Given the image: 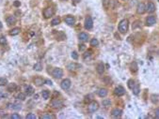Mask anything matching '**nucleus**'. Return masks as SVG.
Returning <instances> with one entry per match:
<instances>
[{"label": "nucleus", "instance_id": "obj_1", "mask_svg": "<svg viewBox=\"0 0 159 119\" xmlns=\"http://www.w3.org/2000/svg\"><path fill=\"white\" fill-rule=\"evenodd\" d=\"M128 27H129V22L126 19L122 20L120 22V23H119V31L122 34H125L128 31Z\"/></svg>", "mask_w": 159, "mask_h": 119}, {"label": "nucleus", "instance_id": "obj_2", "mask_svg": "<svg viewBox=\"0 0 159 119\" xmlns=\"http://www.w3.org/2000/svg\"><path fill=\"white\" fill-rule=\"evenodd\" d=\"M51 106L55 109H61L63 107V102L60 99L54 98V99L51 100Z\"/></svg>", "mask_w": 159, "mask_h": 119}, {"label": "nucleus", "instance_id": "obj_3", "mask_svg": "<svg viewBox=\"0 0 159 119\" xmlns=\"http://www.w3.org/2000/svg\"><path fill=\"white\" fill-rule=\"evenodd\" d=\"M54 13H55V9H53L51 7H48V8H46V9L43 10V16L46 19H48L51 16H53Z\"/></svg>", "mask_w": 159, "mask_h": 119}, {"label": "nucleus", "instance_id": "obj_4", "mask_svg": "<svg viewBox=\"0 0 159 119\" xmlns=\"http://www.w3.org/2000/svg\"><path fill=\"white\" fill-rule=\"evenodd\" d=\"M52 74H53V76H54L55 78L59 79V78H61V77L63 76V70H62L61 68H54Z\"/></svg>", "mask_w": 159, "mask_h": 119}, {"label": "nucleus", "instance_id": "obj_5", "mask_svg": "<svg viewBox=\"0 0 159 119\" xmlns=\"http://www.w3.org/2000/svg\"><path fill=\"white\" fill-rule=\"evenodd\" d=\"M99 109V104L97 101H91L89 105V111L91 113H94Z\"/></svg>", "mask_w": 159, "mask_h": 119}, {"label": "nucleus", "instance_id": "obj_6", "mask_svg": "<svg viewBox=\"0 0 159 119\" xmlns=\"http://www.w3.org/2000/svg\"><path fill=\"white\" fill-rule=\"evenodd\" d=\"M114 94L118 97H122L125 94V89L122 86H118L115 88V91H114Z\"/></svg>", "mask_w": 159, "mask_h": 119}, {"label": "nucleus", "instance_id": "obj_7", "mask_svg": "<svg viewBox=\"0 0 159 119\" xmlns=\"http://www.w3.org/2000/svg\"><path fill=\"white\" fill-rule=\"evenodd\" d=\"M60 86H61L62 89L67 90V89H69V88L71 87V81H70L69 79H65V80H63V81L61 82V84H60Z\"/></svg>", "mask_w": 159, "mask_h": 119}, {"label": "nucleus", "instance_id": "obj_8", "mask_svg": "<svg viewBox=\"0 0 159 119\" xmlns=\"http://www.w3.org/2000/svg\"><path fill=\"white\" fill-rule=\"evenodd\" d=\"M93 27V21L91 17H87L85 21V28L86 29H91Z\"/></svg>", "mask_w": 159, "mask_h": 119}, {"label": "nucleus", "instance_id": "obj_9", "mask_svg": "<svg viewBox=\"0 0 159 119\" xmlns=\"http://www.w3.org/2000/svg\"><path fill=\"white\" fill-rule=\"evenodd\" d=\"M156 22V17L155 16H149L147 19H146V24H147L148 26H152V25H153L154 23Z\"/></svg>", "mask_w": 159, "mask_h": 119}, {"label": "nucleus", "instance_id": "obj_10", "mask_svg": "<svg viewBox=\"0 0 159 119\" xmlns=\"http://www.w3.org/2000/svg\"><path fill=\"white\" fill-rule=\"evenodd\" d=\"M54 35H55V37H56V39L58 40H65L66 39V36H65V34L62 32V31H55L54 32Z\"/></svg>", "mask_w": 159, "mask_h": 119}, {"label": "nucleus", "instance_id": "obj_11", "mask_svg": "<svg viewBox=\"0 0 159 119\" xmlns=\"http://www.w3.org/2000/svg\"><path fill=\"white\" fill-rule=\"evenodd\" d=\"M122 111L121 109H114L113 111L111 112V115L112 117H115V118H118V117H121L122 116Z\"/></svg>", "mask_w": 159, "mask_h": 119}, {"label": "nucleus", "instance_id": "obj_12", "mask_svg": "<svg viewBox=\"0 0 159 119\" xmlns=\"http://www.w3.org/2000/svg\"><path fill=\"white\" fill-rule=\"evenodd\" d=\"M146 11L149 13H153V11H155V5L153 2H149L146 6Z\"/></svg>", "mask_w": 159, "mask_h": 119}, {"label": "nucleus", "instance_id": "obj_13", "mask_svg": "<svg viewBox=\"0 0 159 119\" xmlns=\"http://www.w3.org/2000/svg\"><path fill=\"white\" fill-rule=\"evenodd\" d=\"M145 11H146V7H145V5H144L143 3L138 4L137 9H136V12H137L138 14H143Z\"/></svg>", "mask_w": 159, "mask_h": 119}, {"label": "nucleus", "instance_id": "obj_14", "mask_svg": "<svg viewBox=\"0 0 159 119\" xmlns=\"http://www.w3.org/2000/svg\"><path fill=\"white\" fill-rule=\"evenodd\" d=\"M65 23H66L67 24H69V25H73L74 23H75V19H74L73 16L69 15L67 17H65Z\"/></svg>", "mask_w": 159, "mask_h": 119}, {"label": "nucleus", "instance_id": "obj_15", "mask_svg": "<svg viewBox=\"0 0 159 119\" xmlns=\"http://www.w3.org/2000/svg\"><path fill=\"white\" fill-rule=\"evenodd\" d=\"M34 83L37 86H41V85H43L45 83V81L43 78H41V77H36L34 79Z\"/></svg>", "mask_w": 159, "mask_h": 119}, {"label": "nucleus", "instance_id": "obj_16", "mask_svg": "<svg viewBox=\"0 0 159 119\" xmlns=\"http://www.w3.org/2000/svg\"><path fill=\"white\" fill-rule=\"evenodd\" d=\"M81 68V66L78 65V64H75V63H71V64H69L68 65V68L69 70H76V69H78Z\"/></svg>", "mask_w": 159, "mask_h": 119}, {"label": "nucleus", "instance_id": "obj_17", "mask_svg": "<svg viewBox=\"0 0 159 119\" xmlns=\"http://www.w3.org/2000/svg\"><path fill=\"white\" fill-rule=\"evenodd\" d=\"M21 106L22 105L20 103H18V102H14V103H12V104H9V108L13 109V110H20Z\"/></svg>", "mask_w": 159, "mask_h": 119}, {"label": "nucleus", "instance_id": "obj_18", "mask_svg": "<svg viewBox=\"0 0 159 119\" xmlns=\"http://www.w3.org/2000/svg\"><path fill=\"white\" fill-rule=\"evenodd\" d=\"M78 37H79V40L81 41H87L88 39H89V35L87 33H84V32L80 33Z\"/></svg>", "mask_w": 159, "mask_h": 119}, {"label": "nucleus", "instance_id": "obj_19", "mask_svg": "<svg viewBox=\"0 0 159 119\" xmlns=\"http://www.w3.org/2000/svg\"><path fill=\"white\" fill-rule=\"evenodd\" d=\"M6 22L8 24H14L15 23H16V19L13 17V16H8L7 18H6Z\"/></svg>", "mask_w": 159, "mask_h": 119}, {"label": "nucleus", "instance_id": "obj_20", "mask_svg": "<svg viewBox=\"0 0 159 119\" xmlns=\"http://www.w3.org/2000/svg\"><path fill=\"white\" fill-rule=\"evenodd\" d=\"M104 66L103 63H99L98 65H97V72L100 74V75H102L103 73H104Z\"/></svg>", "mask_w": 159, "mask_h": 119}, {"label": "nucleus", "instance_id": "obj_21", "mask_svg": "<svg viewBox=\"0 0 159 119\" xmlns=\"http://www.w3.org/2000/svg\"><path fill=\"white\" fill-rule=\"evenodd\" d=\"M33 93H34V89H33V87L30 86V85L25 86V95H27V96H31Z\"/></svg>", "mask_w": 159, "mask_h": 119}, {"label": "nucleus", "instance_id": "obj_22", "mask_svg": "<svg viewBox=\"0 0 159 119\" xmlns=\"http://www.w3.org/2000/svg\"><path fill=\"white\" fill-rule=\"evenodd\" d=\"M98 95H99V97H104L107 96V90L105 89V88H101L99 91H98Z\"/></svg>", "mask_w": 159, "mask_h": 119}, {"label": "nucleus", "instance_id": "obj_23", "mask_svg": "<svg viewBox=\"0 0 159 119\" xmlns=\"http://www.w3.org/2000/svg\"><path fill=\"white\" fill-rule=\"evenodd\" d=\"M137 69H138V67H137V64H136V62H133V63H131V65H130V70L133 72V73H135L137 71Z\"/></svg>", "mask_w": 159, "mask_h": 119}, {"label": "nucleus", "instance_id": "obj_24", "mask_svg": "<svg viewBox=\"0 0 159 119\" xmlns=\"http://www.w3.org/2000/svg\"><path fill=\"white\" fill-rule=\"evenodd\" d=\"M17 88H18V86H17L16 84H10V85H8V91H10V92H14V91H16Z\"/></svg>", "mask_w": 159, "mask_h": 119}, {"label": "nucleus", "instance_id": "obj_25", "mask_svg": "<svg viewBox=\"0 0 159 119\" xmlns=\"http://www.w3.org/2000/svg\"><path fill=\"white\" fill-rule=\"evenodd\" d=\"M41 118L43 119H55L56 118V115L52 114V113H44Z\"/></svg>", "mask_w": 159, "mask_h": 119}, {"label": "nucleus", "instance_id": "obj_26", "mask_svg": "<svg viewBox=\"0 0 159 119\" xmlns=\"http://www.w3.org/2000/svg\"><path fill=\"white\" fill-rule=\"evenodd\" d=\"M20 31H21V29H20L19 27H15V28H13L12 30H11L10 34H11L12 36H16V35H18V34L20 33Z\"/></svg>", "mask_w": 159, "mask_h": 119}, {"label": "nucleus", "instance_id": "obj_27", "mask_svg": "<svg viewBox=\"0 0 159 119\" xmlns=\"http://www.w3.org/2000/svg\"><path fill=\"white\" fill-rule=\"evenodd\" d=\"M42 96H43V98L48 99L49 97H50V92H49L48 90H43V91L42 92Z\"/></svg>", "mask_w": 159, "mask_h": 119}, {"label": "nucleus", "instance_id": "obj_28", "mask_svg": "<svg viewBox=\"0 0 159 119\" xmlns=\"http://www.w3.org/2000/svg\"><path fill=\"white\" fill-rule=\"evenodd\" d=\"M132 90H133V93H134L135 95H138V94H139V85H138V84H136V85H134Z\"/></svg>", "mask_w": 159, "mask_h": 119}, {"label": "nucleus", "instance_id": "obj_29", "mask_svg": "<svg viewBox=\"0 0 159 119\" xmlns=\"http://www.w3.org/2000/svg\"><path fill=\"white\" fill-rule=\"evenodd\" d=\"M91 54H92V52H91V50H89L88 52H86V54H84V55H83V58H84V60L90 59V57L91 56Z\"/></svg>", "mask_w": 159, "mask_h": 119}, {"label": "nucleus", "instance_id": "obj_30", "mask_svg": "<svg viewBox=\"0 0 159 119\" xmlns=\"http://www.w3.org/2000/svg\"><path fill=\"white\" fill-rule=\"evenodd\" d=\"M33 68H34L35 70H37V71H41V70L43 69V65H42L41 63H36Z\"/></svg>", "mask_w": 159, "mask_h": 119}, {"label": "nucleus", "instance_id": "obj_31", "mask_svg": "<svg viewBox=\"0 0 159 119\" xmlns=\"http://www.w3.org/2000/svg\"><path fill=\"white\" fill-rule=\"evenodd\" d=\"M109 5H110V0H103V6L105 10L109 8Z\"/></svg>", "mask_w": 159, "mask_h": 119}, {"label": "nucleus", "instance_id": "obj_32", "mask_svg": "<svg viewBox=\"0 0 159 119\" xmlns=\"http://www.w3.org/2000/svg\"><path fill=\"white\" fill-rule=\"evenodd\" d=\"M59 23H60V19H59V18H55V19H53L52 22H51V24H52V25H57V24H59Z\"/></svg>", "mask_w": 159, "mask_h": 119}, {"label": "nucleus", "instance_id": "obj_33", "mask_svg": "<svg viewBox=\"0 0 159 119\" xmlns=\"http://www.w3.org/2000/svg\"><path fill=\"white\" fill-rule=\"evenodd\" d=\"M110 104H111V101H110L109 99H104V100H103V105H104V107H109Z\"/></svg>", "mask_w": 159, "mask_h": 119}, {"label": "nucleus", "instance_id": "obj_34", "mask_svg": "<svg viewBox=\"0 0 159 119\" xmlns=\"http://www.w3.org/2000/svg\"><path fill=\"white\" fill-rule=\"evenodd\" d=\"M16 98L19 99V100H24V99H25V95L23 94V93H19V94L16 96Z\"/></svg>", "mask_w": 159, "mask_h": 119}, {"label": "nucleus", "instance_id": "obj_35", "mask_svg": "<svg viewBox=\"0 0 159 119\" xmlns=\"http://www.w3.org/2000/svg\"><path fill=\"white\" fill-rule=\"evenodd\" d=\"M135 85H136V83H135L134 80H129V81H128V87H129L131 90L133 89V87H134Z\"/></svg>", "mask_w": 159, "mask_h": 119}, {"label": "nucleus", "instance_id": "obj_36", "mask_svg": "<svg viewBox=\"0 0 159 119\" xmlns=\"http://www.w3.org/2000/svg\"><path fill=\"white\" fill-rule=\"evenodd\" d=\"M8 84V80L6 78H0V85L3 86V85H6Z\"/></svg>", "mask_w": 159, "mask_h": 119}, {"label": "nucleus", "instance_id": "obj_37", "mask_svg": "<svg viewBox=\"0 0 159 119\" xmlns=\"http://www.w3.org/2000/svg\"><path fill=\"white\" fill-rule=\"evenodd\" d=\"M98 44H99V41H98L97 39H92V40H91V46L95 47V46H98Z\"/></svg>", "mask_w": 159, "mask_h": 119}, {"label": "nucleus", "instance_id": "obj_38", "mask_svg": "<svg viewBox=\"0 0 159 119\" xmlns=\"http://www.w3.org/2000/svg\"><path fill=\"white\" fill-rule=\"evenodd\" d=\"M25 118L26 119H36L37 117H36V115H35L34 113H28V114L26 115Z\"/></svg>", "mask_w": 159, "mask_h": 119}, {"label": "nucleus", "instance_id": "obj_39", "mask_svg": "<svg viewBox=\"0 0 159 119\" xmlns=\"http://www.w3.org/2000/svg\"><path fill=\"white\" fill-rule=\"evenodd\" d=\"M72 57H73L74 60H77V59H78V54H77V53H76V52H73V53H72Z\"/></svg>", "mask_w": 159, "mask_h": 119}, {"label": "nucleus", "instance_id": "obj_40", "mask_svg": "<svg viewBox=\"0 0 159 119\" xmlns=\"http://www.w3.org/2000/svg\"><path fill=\"white\" fill-rule=\"evenodd\" d=\"M6 42H7L6 38H5V37H1V38H0V44L4 45V44H6Z\"/></svg>", "mask_w": 159, "mask_h": 119}, {"label": "nucleus", "instance_id": "obj_41", "mask_svg": "<svg viewBox=\"0 0 159 119\" xmlns=\"http://www.w3.org/2000/svg\"><path fill=\"white\" fill-rule=\"evenodd\" d=\"M11 118H12V119H21V116H20L18 113H13L12 116H11Z\"/></svg>", "mask_w": 159, "mask_h": 119}, {"label": "nucleus", "instance_id": "obj_42", "mask_svg": "<svg viewBox=\"0 0 159 119\" xmlns=\"http://www.w3.org/2000/svg\"><path fill=\"white\" fill-rule=\"evenodd\" d=\"M8 97V95L6 94V93H4L2 90H0V99L1 98H4V97Z\"/></svg>", "mask_w": 159, "mask_h": 119}, {"label": "nucleus", "instance_id": "obj_43", "mask_svg": "<svg viewBox=\"0 0 159 119\" xmlns=\"http://www.w3.org/2000/svg\"><path fill=\"white\" fill-rule=\"evenodd\" d=\"M91 97H92V96L91 95H89V96H87V97H85V102H90L91 100Z\"/></svg>", "mask_w": 159, "mask_h": 119}, {"label": "nucleus", "instance_id": "obj_44", "mask_svg": "<svg viewBox=\"0 0 159 119\" xmlns=\"http://www.w3.org/2000/svg\"><path fill=\"white\" fill-rule=\"evenodd\" d=\"M20 5H21L20 1H14V3H13V6L14 7H20Z\"/></svg>", "mask_w": 159, "mask_h": 119}, {"label": "nucleus", "instance_id": "obj_45", "mask_svg": "<svg viewBox=\"0 0 159 119\" xmlns=\"http://www.w3.org/2000/svg\"><path fill=\"white\" fill-rule=\"evenodd\" d=\"M85 49H86L85 45H84V44H80V45H79V50H80V51H84Z\"/></svg>", "mask_w": 159, "mask_h": 119}, {"label": "nucleus", "instance_id": "obj_46", "mask_svg": "<svg viewBox=\"0 0 159 119\" xmlns=\"http://www.w3.org/2000/svg\"><path fill=\"white\" fill-rule=\"evenodd\" d=\"M155 118L159 119V109H156V110H155Z\"/></svg>", "mask_w": 159, "mask_h": 119}, {"label": "nucleus", "instance_id": "obj_47", "mask_svg": "<svg viewBox=\"0 0 159 119\" xmlns=\"http://www.w3.org/2000/svg\"><path fill=\"white\" fill-rule=\"evenodd\" d=\"M45 83H46V84H47V85H52V82H51V81H49V80H47V81H45Z\"/></svg>", "mask_w": 159, "mask_h": 119}, {"label": "nucleus", "instance_id": "obj_48", "mask_svg": "<svg viewBox=\"0 0 159 119\" xmlns=\"http://www.w3.org/2000/svg\"><path fill=\"white\" fill-rule=\"evenodd\" d=\"M73 1H74V2H75V3H78V2H80V1H81V0H73Z\"/></svg>", "mask_w": 159, "mask_h": 119}, {"label": "nucleus", "instance_id": "obj_49", "mask_svg": "<svg viewBox=\"0 0 159 119\" xmlns=\"http://www.w3.org/2000/svg\"><path fill=\"white\" fill-rule=\"evenodd\" d=\"M2 28V23H1V22H0V29Z\"/></svg>", "mask_w": 159, "mask_h": 119}, {"label": "nucleus", "instance_id": "obj_50", "mask_svg": "<svg viewBox=\"0 0 159 119\" xmlns=\"http://www.w3.org/2000/svg\"><path fill=\"white\" fill-rule=\"evenodd\" d=\"M123 1H124V0H123Z\"/></svg>", "mask_w": 159, "mask_h": 119}, {"label": "nucleus", "instance_id": "obj_51", "mask_svg": "<svg viewBox=\"0 0 159 119\" xmlns=\"http://www.w3.org/2000/svg\"><path fill=\"white\" fill-rule=\"evenodd\" d=\"M158 1H159V0H158Z\"/></svg>", "mask_w": 159, "mask_h": 119}]
</instances>
